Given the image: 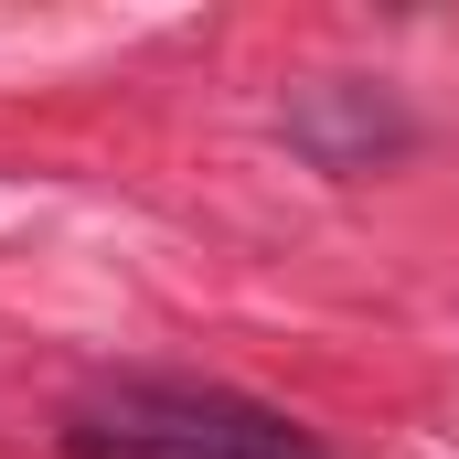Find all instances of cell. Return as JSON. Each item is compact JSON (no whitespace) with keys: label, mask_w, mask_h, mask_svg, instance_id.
Listing matches in <instances>:
<instances>
[{"label":"cell","mask_w":459,"mask_h":459,"mask_svg":"<svg viewBox=\"0 0 459 459\" xmlns=\"http://www.w3.org/2000/svg\"><path fill=\"white\" fill-rule=\"evenodd\" d=\"M289 139H299L321 171H363L374 150H395V139H406V117L385 108L374 86H342V75H332V86H310V97L289 108Z\"/></svg>","instance_id":"2"},{"label":"cell","mask_w":459,"mask_h":459,"mask_svg":"<svg viewBox=\"0 0 459 459\" xmlns=\"http://www.w3.org/2000/svg\"><path fill=\"white\" fill-rule=\"evenodd\" d=\"M65 459H332L310 428L246 406V395H193V385H117V406L65 417Z\"/></svg>","instance_id":"1"}]
</instances>
